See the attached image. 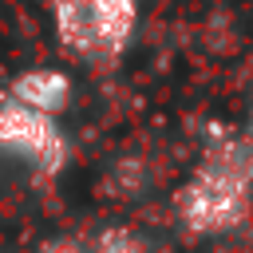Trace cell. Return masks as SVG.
Masks as SVG:
<instances>
[{
    "instance_id": "cell-6",
    "label": "cell",
    "mask_w": 253,
    "mask_h": 253,
    "mask_svg": "<svg viewBox=\"0 0 253 253\" xmlns=\"http://www.w3.org/2000/svg\"><path fill=\"white\" fill-rule=\"evenodd\" d=\"M43 253H87V249H79V245H47Z\"/></svg>"
},
{
    "instance_id": "cell-3",
    "label": "cell",
    "mask_w": 253,
    "mask_h": 253,
    "mask_svg": "<svg viewBox=\"0 0 253 253\" xmlns=\"http://www.w3.org/2000/svg\"><path fill=\"white\" fill-rule=\"evenodd\" d=\"M0 150L32 162L43 174H55L67 158V142H63L59 126L51 123V115L32 111V107L16 103L12 95L0 103Z\"/></svg>"
},
{
    "instance_id": "cell-1",
    "label": "cell",
    "mask_w": 253,
    "mask_h": 253,
    "mask_svg": "<svg viewBox=\"0 0 253 253\" xmlns=\"http://www.w3.org/2000/svg\"><path fill=\"white\" fill-rule=\"evenodd\" d=\"M253 206V142L221 138L206 150L194 178L178 190L174 210L190 233H229Z\"/></svg>"
},
{
    "instance_id": "cell-5",
    "label": "cell",
    "mask_w": 253,
    "mask_h": 253,
    "mask_svg": "<svg viewBox=\"0 0 253 253\" xmlns=\"http://www.w3.org/2000/svg\"><path fill=\"white\" fill-rule=\"evenodd\" d=\"M87 253H146V237L134 233V229L115 225V229H103Z\"/></svg>"
},
{
    "instance_id": "cell-4",
    "label": "cell",
    "mask_w": 253,
    "mask_h": 253,
    "mask_svg": "<svg viewBox=\"0 0 253 253\" xmlns=\"http://www.w3.org/2000/svg\"><path fill=\"white\" fill-rule=\"evenodd\" d=\"M12 99L32 107V111H43V115H55L67 107L71 99V83L67 75L59 71H47V67H36V71H24L16 83H12Z\"/></svg>"
},
{
    "instance_id": "cell-2",
    "label": "cell",
    "mask_w": 253,
    "mask_h": 253,
    "mask_svg": "<svg viewBox=\"0 0 253 253\" xmlns=\"http://www.w3.org/2000/svg\"><path fill=\"white\" fill-rule=\"evenodd\" d=\"M55 28L67 51L115 59L134 32V0H51Z\"/></svg>"
}]
</instances>
